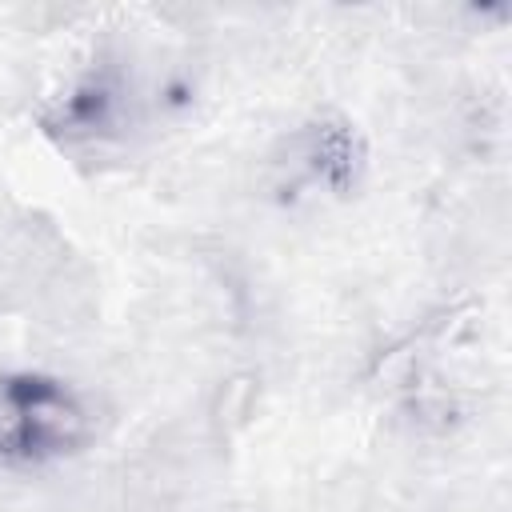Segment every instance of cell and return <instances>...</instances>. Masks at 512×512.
Returning <instances> with one entry per match:
<instances>
[{
  "mask_svg": "<svg viewBox=\"0 0 512 512\" xmlns=\"http://www.w3.org/2000/svg\"><path fill=\"white\" fill-rule=\"evenodd\" d=\"M88 432L72 392L48 380H0V464L68 452Z\"/></svg>",
  "mask_w": 512,
  "mask_h": 512,
  "instance_id": "obj_1",
  "label": "cell"
}]
</instances>
